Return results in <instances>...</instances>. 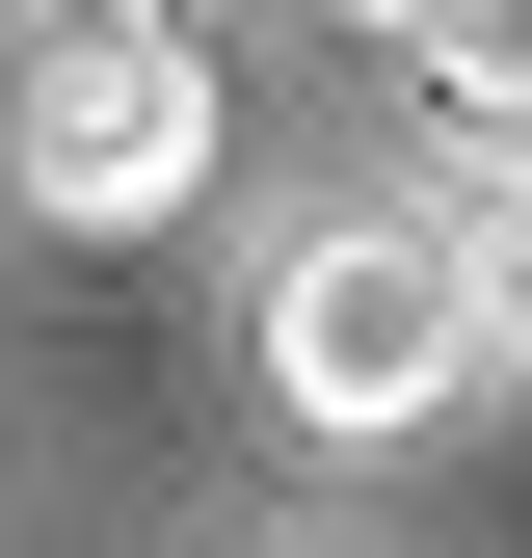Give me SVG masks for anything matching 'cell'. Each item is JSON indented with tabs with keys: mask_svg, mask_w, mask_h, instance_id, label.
I'll return each instance as SVG.
<instances>
[{
	"mask_svg": "<svg viewBox=\"0 0 532 558\" xmlns=\"http://www.w3.org/2000/svg\"><path fill=\"white\" fill-rule=\"evenodd\" d=\"M266 399H293V452H399L480 399V266L452 214H319L266 266Z\"/></svg>",
	"mask_w": 532,
	"mask_h": 558,
	"instance_id": "2",
	"label": "cell"
},
{
	"mask_svg": "<svg viewBox=\"0 0 532 558\" xmlns=\"http://www.w3.org/2000/svg\"><path fill=\"white\" fill-rule=\"evenodd\" d=\"M0 186L53 240H160L214 186V53L186 0H0Z\"/></svg>",
	"mask_w": 532,
	"mask_h": 558,
	"instance_id": "1",
	"label": "cell"
},
{
	"mask_svg": "<svg viewBox=\"0 0 532 558\" xmlns=\"http://www.w3.org/2000/svg\"><path fill=\"white\" fill-rule=\"evenodd\" d=\"M452 266H480V399H532V186H480Z\"/></svg>",
	"mask_w": 532,
	"mask_h": 558,
	"instance_id": "4",
	"label": "cell"
},
{
	"mask_svg": "<svg viewBox=\"0 0 532 558\" xmlns=\"http://www.w3.org/2000/svg\"><path fill=\"white\" fill-rule=\"evenodd\" d=\"M347 27H426V0H347Z\"/></svg>",
	"mask_w": 532,
	"mask_h": 558,
	"instance_id": "5",
	"label": "cell"
},
{
	"mask_svg": "<svg viewBox=\"0 0 532 558\" xmlns=\"http://www.w3.org/2000/svg\"><path fill=\"white\" fill-rule=\"evenodd\" d=\"M399 81H426L452 133H532V0H426V27H399Z\"/></svg>",
	"mask_w": 532,
	"mask_h": 558,
	"instance_id": "3",
	"label": "cell"
}]
</instances>
